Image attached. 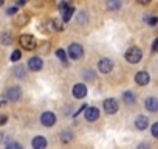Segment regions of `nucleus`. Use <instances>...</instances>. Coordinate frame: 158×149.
<instances>
[{
	"mask_svg": "<svg viewBox=\"0 0 158 149\" xmlns=\"http://www.w3.org/2000/svg\"><path fill=\"white\" fill-rule=\"evenodd\" d=\"M141 57H143V53H141V50L138 47H132V48H129L126 51V59L130 64H138L141 61Z\"/></svg>",
	"mask_w": 158,
	"mask_h": 149,
	"instance_id": "obj_1",
	"label": "nucleus"
},
{
	"mask_svg": "<svg viewBox=\"0 0 158 149\" xmlns=\"http://www.w3.org/2000/svg\"><path fill=\"white\" fill-rule=\"evenodd\" d=\"M19 42H20V45H22L25 50H33V48H36V45H37L36 37L31 36V34H22V36L19 37Z\"/></svg>",
	"mask_w": 158,
	"mask_h": 149,
	"instance_id": "obj_2",
	"label": "nucleus"
},
{
	"mask_svg": "<svg viewBox=\"0 0 158 149\" xmlns=\"http://www.w3.org/2000/svg\"><path fill=\"white\" fill-rule=\"evenodd\" d=\"M82 54H84L82 45H79V44H70V47H68V56H70V59H79V57H82Z\"/></svg>",
	"mask_w": 158,
	"mask_h": 149,
	"instance_id": "obj_3",
	"label": "nucleus"
},
{
	"mask_svg": "<svg viewBox=\"0 0 158 149\" xmlns=\"http://www.w3.org/2000/svg\"><path fill=\"white\" fill-rule=\"evenodd\" d=\"M20 96H22V90H20V87H8V90L5 92V98L8 100V101H17V100H20Z\"/></svg>",
	"mask_w": 158,
	"mask_h": 149,
	"instance_id": "obj_4",
	"label": "nucleus"
},
{
	"mask_svg": "<svg viewBox=\"0 0 158 149\" xmlns=\"http://www.w3.org/2000/svg\"><path fill=\"white\" fill-rule=\"evenodd\" d=\"M40 123H42L45 127H51V126H54V123H56V115H54L53 112L47 110V112H44V113L40 115Z\"/></svg>",
	"mask_w": 158,
	"mask_h": 149,
	"instance_id": "obj_5",
	"label": "nucleus"
},
{
	"mask_svg": "<svg viewBox=\"0 0 158 149\" xmlns=\"http://www.w3.org/2000/svg\"><path fill=\"white\" fill-rule=\"evenodd\" d=\"M118 103H116V100H113V98H107L106 101H104V110L109 113V115H113V113H116L118 112Z\"/></svg>",
	"mask_w": 158,
	"mask_h": 149,
	"instance_id": "obj_6",
	"label": "nucleus"
},
{
	"mask_svg": "<svg viewBox=\"0 0 158 149\" xmlns=\"http://www.w3.org/2000/svg\"><path fill=\"white\" fill-rule=\"evenodd\" d=\"M71 93H73V96L77 98V100L84 98V96L87 95V87H85V84H76V86H73Z\"/></svg>",
	"mask_w": 158,
	"mask_h": 149,
	"instance_id": "obj_7",
	"label": "nucleus"
},
{
	"mask_svg": "<svg viewBox=\"0 0 158 149\" xmlns=\"http://www.w3.org/2000/svg\"><path fill=\"white\" fill-rule=\"evenodd\" d=\"M98 68H99L101 73H110V71L113 70V62H112L110 59H106V57H104V59L99 61Z\"/></svg>",
	"mask_w": 158,
	"mask_h": 149,
	"instance_id": "obj_8",
	"label": "nucleus"
},
{
	"mask_svg": "<svg viewBox=\"0 0 158 149\" xmlns=\"http://www.w3.org/2000/svg\"><path fill=\"white\" fill-rule=\"evenodd\" d=\"M149 81H150V76H149L147 71H138L135 74V83L139 84V86H147Z\"/></svg>",
	"mask_w": 158,
	"mask_h": 149,
	"instance_id": "obj_9",
	"label": "nucleus"
},
{
	"mask_svg": "<svg viewBox=\"0 0 158 149\" xmlns=\"http://www.w3.org/2000/svg\"><path fill=\"white\" fill-rule=\"evenodd\" d=\"M42 65H44V62H42V59H40L39 56H33V57L28 61V67H30V70H33V71H39V70L42 68Z\"/></svg>",
	"mask_w": 158,
	"mask_h": 149,
	"instance_id": "obj_10",
	"label": "nucleus"
},
{
	"mask_svg": "<svg viewBox=\"0 0 158 149\" xmlns=\"http://www.w3.org/2000/svg\"><path fill=\"white\" fill-rule=\"evenodd\" d=\"M73 13H74V8L71 5H65L60 8V14H62V20L64 22H68L71 17H73Z\"/></svg>",
	"mask_w": 158,
	"mask_h": 149,
	"instance_id": "obj_11",
	"label": "nucleus"
},
{
	"mask_svg": "<svg viewBox=\"0 0 158 149\" xmlns=\"http://www.w3.org/2000/svg\"><path fill=\"white\" fill-rule=\"evenodd\" d=\"M98 118H99L98 107H87L85 109V120L87 121H96Z\"/></svg>",
	"mask_w": 158,
	"mask_h": 149,
	"instance_id": "obj_12",
	"label": "nucleus"
},
{
	"mask_svg": "<svg viewBox=\"0 0 158 149\" xmlns=\"http://www.w3.org/2000/svg\"><path fill=\"white\" fill-rule=\"evenodd\" d=\"M31 144H33V149H45L47 147V138L42 137V135H37V137L33 138Z\"/></svg>",
	"mask_w": 158,
	"mask_h": 149,
	"instance_id": "obj_13",
	"label": "nucleus"
},
{
	"mask_svg": "<svg viewBox=\"0 0 158 149\" xmlns=\"http://www.w3.org/2000/svg\"><path fill=\"white\" fill-rule=\"evenodd\" d=\"M144 106L149 112H158V100L156 98H147Z\"/></svg>",
	"mask_w": 158,
	"mask_h": 149,
	"instance_id": "obj_14",
	"label": "nucleus"
},
{
	"mask_svg": "<svg viewBox=\"0 0 158 149\" xmlns=\"http://www.w3.org/2000/svg\"><path fill=\"white\" fill-rule=\"evenodd\" d=\"M135 126H136V129L144 130V129H147V126H149V120H147L146 117L139 115V117H136V120H135Z\"/></svg>",
	"mask_w": 158,
	"mask_h": 149,
	"instance_id": "obj_15",
	"label": "nucleus"
},
{
	"mask_svg": "<svg viewBox=\"0 0 158 149\" xmlns=\"http://www.w3.org/2000/svg\"><path fill=\"white\" fill-rule=\"evenodd\" d=\"M119 6H121V2H119V0H109V2H107V8L112 10V11L119 10Z\"/></svg>",
	"mask_w": 158,
	"mask_h": 149,
	"instance_id": "obj_16",
	"label": "nucleus"
},
{
	"mask_svg": "<svg viewBox=\"0 0 158 149\" xmlns=\"http://www.w3.org/2000/svg\"><path fill=\"white\" fill-rule=\"evenodd\" d=\"M56 56L60 59V62L64 64V65H67L68 62H67V54H65V50H62V48H59L57 51H56Z\"/></svg>",
	"mask_w": 158,
	"mask_h": 149,
	"instance_id": "obj_17",
	"label": "nucleus"
},
{
	"mask_svg": "<svg viewBox=\"0 0 158 149\" xmlns=\"http://www.w3.org/2000/svg\"><path fill=\"white\" fill-rule=\"evenodd\" d=\"M73 140V134L71 132H68V130H64L62 134H60V141H64V143H68V141H71Z\"/></svg>",
	"mask_w": 158,
	"mask_h": 149,
	"instance_id": "obj_18",
	"label": "nucleus"
},
{
	"mask_svg": "<svg viewBox=\"0 0 158 149\" xmlns=\"http://www.w3.org/2000/svg\"><path fill=\"white\" fill-rule=\"evenodd\" d=\"M14 74L17 78H25V74H27V70L22 67V65H19V67H16L14 68Z\"/></svg>",
	"mask_w": 158,
	"mask_h": 149,
	"instance_id": "obj_19",
	"label": "nucleus"
},
{
	"mask_svg": "<svg viewBox=\"0 0 158 149\" xmlns=\"http://www.w3.org/2000/svg\"><path fill=\"white\" fill-rule=\"evenodd\" d=\"M123 100H124L127 104H132V103H135V96H133V93H132V92H124V95H123Z\"/></svg>",
	"mask_w": 158,
	"mask_h": 149,
	"instance_id": "obj_20",
	"label": "nucleus"
},
{
	"mask_svg": "<svg viewBox=\"0 0 158 149\" xmlns=\"http://www.w3.org/2000/svg\"><path fill=\"white\" fill-rule=\"evenodd\" d=\"M0 42H2L3 45H10V44L13 42L11 34H10V33H3V34H2V37H0Z\"/></svg>",
	"mask_w": 158,
	"mask_h": 149,
	"instance_id": "obj_21",
	"label": "nucleus"
},
{
	"mask_svg": "<svg viewBox=\"0 0 158 149\" xmlns=\"http://www.w3.org/2000/svg\"><path fill=\"white\" fill-rule=\"evenodd\" d=\"M27 22H28V16H20V17L16 20V25H17V27H22V25H25Z\"/></svg>",
	"mask_w": 158,
	"mask_h": 149,
	"instance_id": "obj_22",
	"label": "nucleus"
},
{
	"mask_svg": "<svg viewBox=\"0 0 158 149\" xmlns=\"http://www.w3.org/2000/svg\"><path fill=\"white\" fill-rule=\"evenodd\" d=\"M20 56H22V53H20L19 50H14L13 54H11V61H13V62H17V61L20 59Z\"/></svg>",
	"mask_w": 158,
	"mask_h": 149,
	"instance_id": "obj_23",
	"label": "nucleus"
},
{
	"mask_svg": "<svg viewBox=\"0 0 158 149\" xmlns=\"http://www.w3.org/2000/svg\"><path fill=\"white\" fill-rule=\"evenodd\" d=\"M6 149H23L19 143H16V141H13V143H8L6 144Z\"/></svg>",
	"mask_w": 158,
	"mask_h": 149,
	"instance_id": "obj_24",
	"label": "nucleus"
},
{
	"mask_svg": "<svg viewBox=\"0 0 158 149\" xmlns=\"http://www.w3.org/2000/svg\"><path fill=\"white\" fill-rule=\"evenodd\" d=\"M150 130H152V135H153L155 138H158V121L152 124V129H150Z\"/></svg>",
	"mask_w": 158,
	"mask_h": 149,
	"instance_id": "obj_25",
	"label": "nucleus"
},
{
	"mask_svg": "<svg viewBox=\"0 0 158 149\" xmlns=\"http://www.w3.org/2000/svg\"><path fill=\"white\" fill-rule=\"evenodd\" d=\"M146 22H147L149 25H155V23L158 22V19H156L155 16H149V17H146Z\"/></svg>",
	"mask_w": 158,
	"mask_h": 149,
	"instance_id": "obj_26",
	"label": "nucleus"
},
{
	"mask_svg": "<svg viewBox=\"0 0 158 149\" xmlns=\"http://www.w3.org/2000/svg\"><path fill=\"white\" fill-rule=\"evenodd\" d=\"M56 5L57 6H65V5H70V0H56Z\"/></svg>",
	"mask_w": 158,
	"mask_h": 149,
	"instance_id": "obj_27",
	"label": "nucleus"
},
{
	"mask_svg": "<svg viewBox=\"0 0 158 149\" xmlns=\"http://www.w3.org/2000/svg\"><path fill=\"white\" fill-rule=\"evenodd\" d=\"M0 143H8V135L5 134V132H2V134H0Z\"/></svg>",
	"mask_w": 158,
	"mask_h": 149,
	"instance_id": "obj_28",
	"label": "nucleus"
},
{
	"mask_svg": "<svg viewBox=\"0 0 158 149\" xmlns=\"http://www.w3.org/2000/svg\"><path fill=\"white\" fill-rule=\"evenodd\" d=\"M16 11H17V8H16V6H13V8H8V10H6V13H8L10 16H11V14H16Z\"/></svg>",
	"mask_w": 158,
	"mask_h": 149,
	"instance_id": "obj_29",
	"label": "nucleus"
},
{
	"mask_svg": "<svg viewBox=\"0 0 158 149\" xmlns=\"http://www.w3.org/2000/svg\"><path fill=\"white\" fill-rule=\"evenodd\" d=\"M152 51H158V39H155V42L152 44Z\"/></svg>",
	"mask_w": 158,
	"mask_h": 149,
	"instance_id": "obj_30",
	"label": "nucleus"
},
{
	"mask_svg": "<svg viewBox=\"0 0 158 149\" xmlns=\"http://www.w3.org/2000/svg\"><path fill=\"white\" fill-rule=\"evenodd\" d=\"M138 2L141 3V5H147V3H150L152 0H138Z\"/></svg>",
	"mask_w": 158,
	"mask_h": 149,
	"instance_id": "obj_31",
	"label": "nucleus"
},
{
	"mask_svg": "<svg viewBox=\"0 0 158 149\" xmlns=\"http://www.w3.org/2000/svg\"><path fill=\"white\" fill-rule=\"evenodd\" d=\"M138 149H149V146L143 143V144H139V146H138Z\"/></svg>",
	"mask_w": 158,
	"mask_h": 149,
	"instance_id": "obj_32",
	"label": "nucleus"
},
{
	"mask_svg": "<svg viewBox=\"0 0 158 149\" xmlns=\"http://www.w3.org/2000/svg\"><path fill=\"white\" fill-rule=\"evenodd\" d=\"M28 2V0H19V2H17V5H25Z\"/></svg>",
	"mask_w": 158,
	"mask_h": 149,
	"instance_id": "obj_33",
	"label": "nucleus"
},
{
	"mask_svg": "<svg viewBox=\"0 0 158 149\" xmlns=\"http://www.w3.org/2000/svg\"><path fill=\"white\" fill-rule=\"evenodd\" d=\"M6 121V117H0V124H3Z\"/></svg>",
	"mask_w": 158,
	"mask_h": 149,
	"instance_id": "obj_34",
	"label": "nucleus"
},
{
	"mask_svg": "<svg viewBox=\"0 0 158 149\" xmlns=\"http://www.w3.org/2000/svg\"><path fill=\"white\" fill-rule=\"evenodd\" d=\"M3 2H5V0H0V6H2V5H3Z\"/></svg>",
	"mask_w": 158,
	"mask_h": 149,
	"instance_id": "obj_35",
	"label": "nucleus"
}]
</instances>
